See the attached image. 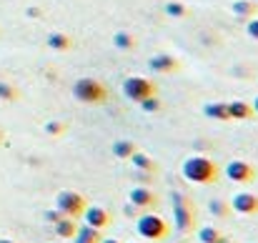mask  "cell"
<instances>
[{
    "label": "cell",
    "mask_w": 258,
    "mask_h": 243,
    "mask_svg": "<svg viewBox=\"0 0 258 243\" xmlns=\"http://www.w3.org/2000/svg\"><path fill=\"white\" fill-rule=\"evenodd\" d=\"M183 178L188 183H198V186H208V183H216L218 180V165L206 158V156H190L183 161L180 168Z\"/></svg>",
    "instance_id": "obj_1"
},
{
    "label": "cell",
    "mask_w": 258,
    "mask_h": 243,
    "mask_svg": "<svg viewBox=\"0 0 258 243\" xmlns=\"http://www.w3.org/2000/svg\"><path fill=\"white\" fill-rule=\"evenodd\" d=\"M73 98L86 103V105H100V103H105L108 90L95 78H81V81L73 83Z\"/></svg>",
    "instance_id": "obj_2"
},
{
    "label": "cell",
    "mask_w": 258,
    "mask_h": 243,
    "mask_svg": "<svg viewBox=\"0 0 258 243\" xmlns=\"http://www.w3.org/2000/svg\"><path fill=\"white\" fill-rule=\"evenodd\" d=\"M173 226L180 231V233H188V231H193V223H196V213H193V208H190V203H188V198H185V193H173Z\"/></svg>",
    "instance_id": "obj_3"
},
{
    "label": "cell",
    "mask_w": 258,
    "mask_h": 243,
    "mask_svg": "<svg viewBox=\"0 0 258 243\" xmlns=\"http://www.w3.org/2000/svg\"><path fill=\"white\" fill-rule=\"evenodd\" d=\"M136 228H138V233H141L143 238H148V241H163V238L168 236V223H166L161 216H153V213L141 216L138 223H136Z\"/></svg>",
    "instance_id": "obj_4"
},
{
    "label": "cell",
    "mask_w": 258,
    "mask_h": 243,
    "mask_svg": "<svg viewBox=\"0 0 258 243\" xmlns=\"http://www.w3.org/2000/svg\"><path fill=\"white\" fill-rule=\"evenodd\" d=\"M55 208L68 218H78L86 211V198L76 191H60L58 198H55Z\"/></svg>",
    "instance_id": "obj_5"
},
{
    "label": "cell",
    "mask_w": 258,
    "mask_h": 243,
    "mask_svg": "<svg viewBox=\"0 0 258 243\" xmlns=\"http://www.w3.org/2000/svg\"><path fill=\"white\" fill-rule=\"evenodd\" d=\"M123 95H125L128 100H136V103H141L143 98H148V95H156V83L148 81V78H141V76L125 78V83H123Z\"/></svg>",
    "instance_id": "obj_6"
},
{
    "label": "cell",
    "mask_w": 258,
    "mask_h": 243,
    "mask_svg": "<svg viewBox=\"0 0 258 243\" xmlns=\"http://www.w3.org/2000/svg\"><path fill=\"white\" fill-rule=\"evenodd\" d=\"M226 175L233 180V183H251L256 178V168L246 161H231L226 165Z\"/></svg>",
    "instance_id": "obj_7"
},
{
    "label": "cell",
    "mask_w": 258,
    "mask_h": 243,
    "mask_svg": "<svg viewBox=\"0 0 258 243\" xmlns=\"http://www.w3.org/2000/svg\"><path fill=\"white\" fill-rule=\"evenodd\" d=\"M231 208L236 211V213H243V216H253L258 213V196L253 193H236L233 196V201H231Z\"/></svg>",
    "instance_id": "obj_8"
},
{
    "label": "cell",
    "mask_w": 258,
    "mask_h": 243,
    "mask_svg": "<svg viewBox=\"0 0 258 243\" xmlns=\"http://www.w3.org/2000/svg\"><path fill=\"white\" fill-rule=\"evenodd\" d=\"M128 198H131V203H133V208H153V206L158 203V196H156L153 191H148V188H143V186H138V188H133Z\"/></svg>",
    "instance_id": "obj_9"
},
{
    "label": "cell",
    "mask_w": 258,
    "mask_h": 243,
    "mask_svg": "<svg viewBox=\"0 0 258 243\" xmlns=\"http://www.w3.org/2000/svg\"><path fill=\"white\" fill-rule=\"evenodd\" d=\"M83 216H86V223L88 226H93V228H105L108 223H110V213L105 211V208H100V206H90L83 211Z\"/></svg>",
    "instance_id": "obj_10"
},
{
    "label": "cell",
    "mask_w": 258,
    "mask_h": 243,
    "mask_svg": "<svg viewBox=\"0 0 258 243\" xmlns=\"http://www.w3.org/2000/svg\"><path fill=\"white\" fill-rule=\"evenodd\" d=\"M148 68H151L153 73H173V71H178V60H175L173 55L161 53V55H153V58L148 60Z\"/></svg>",
    "instance_id": "obj_11"
},
{
    "label": "cell",
    "mask_w": 258,
    "mask_h": 243,
    "mask_svg": "<svg viewBox=\"0 0 258 243\" xmlns=\"http://www.w3.org/2000/svg\"><path fill=\"white\" fill-rule=\"evenodd\" d=\"M203 115L211 118V120H218V123H228V120H231L226 103H206V105H203Z\"/></svg>",
    "instance_id": "obj_12"
},
{
    "label": "cell",
    "mask_w": 258,
    "mask_h": 243,
    "mask_svg": "<svg viewBox=\"0 0 258 243\" xmlns=\"http://www.w3.org/2000/svg\"><path fill=\"white\" fill-rule=\"evenodd\" d=\"M226 105H228L231 120H248V118L253 115V108H251V103H246V100H231V103H226Z\"/></svg>",
    "instance_id": "obj_13"
},
{
    "label": "cell",
    "mask_w": 258,
    "mask_h": 243,
    "mask_svg": "<svg viewBox=\"0 0 258 243\" xmlns=\"http://www.w3.org/2000/svg\"><path fill=\"white\" fill-rule=\"evenodd\" d=\"M100 231L98 228H93V226H81V228H76V236H73V243H100Z\"/></svg>",
    "instance_id": "obj_14"
},
{
    "label": "cell",
    "mask_w": 258,
    "mask_h": 243,
    "mask_svg": "<svg viewBox=\"0 0 258 243\" xmlns=\"http://www.w3.org/2000/svg\"><path fill=\"white\" fill-rule=\"evenodd\" d=\"M53 226H55L58 238H73V236H76V228H78V226H76V221H73V218H68V216H63L60 221H55Z\"/></svg>",
    "instance_id": "obj_15"
},
{
    "label": "cell",
    "mask_w": 258,
    "mask_h": 243,
    "mask_svg": "<svg viewBox=\"0 0 258 243\" xmlns=\"http://www.w3.org/2000/svg\"><path fill=\"white\" fill-rule=\"evenodd\" d=\"M133 153H136V143L133 141H125L123 138V141H115L113 143V156L115 158H131Z\"/></svg>",
    "instance_id": "obj_16"
},
{
    "label": "cell",
    "mask_w": 258,
    "mask_h": 243,
    "mask_svg": "<svg viewBox=\"0 0 258 243\" xmlns=\"http://www.w3.org/2000/svg\"><path fill=\"white\" fill-rule=\"evenodd\" d=\"M48 45H50L53 50H68V48L73 45V40H71L66 33H50V35H48Z\"/></svg>",
    "instance_id": "obj_17"
},
{
    "label": "cell",
    "mask_w": 258,
    "mask_h": 243,
    "mask_svg": "<svg viewBox=\"0 0 258 243\" xmlns=\"http://www.w3.org/2000/svg\"><path fill=\"white\" fill-rule=\"evenodd\" d=\"M113 45H115L118 50H131V48L136 45V38H133L131 33L120 30V33H115V35H113Z\"/></svg>",
    "instance_id": "obj_18"
},
{
    "label": "cell",
    "mask_w": 258,
    "mask_h": 243,
    "mask_svg": "<svg viewBox=\"0 0 258 243\" xmlns=\"http://www.w3.org/2000/svg\"><path fill=\"white\" fill-rule=\"evenodd\" d=\"M131 161H133V168H136V170H148V173H153V170H156L153 161H151L146 153H138V151H136V153L131 156Z\"/></svg>",
    "instance_id": "obj_19"
},
{
    "label": "cell",
    "mask_w": 258,
    "mask_h": 243,
    "mask_svg": "<svg viewBox=\"0 0 258 243\" xmlns=\"http://www.w3.org/2000/svg\"><path fill=\"white\" fill-rule=\"evenodd\" d=\"M253 10H256V5L248 3V0H236L233 3V15H238V18H251Z\"/></svg>",
    "instance_id": "obj_20"
},
{
    "label": "cell",
    "mask_w": 258,
    "mask_h": 243,
    "mask_svg": "<svg viewBox=\"0 0 258 243\" xmlns=\"http://www.w3.org/2000/svg\"><path fill=\"white\" fill-rule=\"evenodd\" d=\"M218 238H221V231L213 228V226H203V228L198 231V241L201 243H216Z\"/></svg>",
    "instance_id": "obj_21"
},
{
    "label": "cell",
    "mask_w": 258,
    "mask_h": 243,
    "mask_svg": "<svg viewBox=\"0 0 258 243\" xmlns=\"http://www.w3.org/2000/svg\"><path fill=\"white\" fill-rule=\"evenodd\" d=\"M208 211H211L216 218H226V216L231 213V206L223 203V201H211V203H208Z\"/></svg>",
    "instance_id": "obj_22"
},
{
    "label": "cell",
    "mask_w": 258,
    "mask_h": 243,
    "mask_svg": "<svg viewBox=\"0 0 258 243\" xmlns=\"http://www.w3.org/2000/svg\"><path fill=\"white\" fill-rule=\"evenodd\" d=\"M141 108H143L146 113H158V110H161V100H158L156 95H148V98L141 100Z\"/></svg>",
    "instance_id": "obj_23"
},
{
    "label": "cell",
    "mask_w": 258,
    "mask_h": 243,
    "mask_svg": "<svg viewBox=\"0 0 258 243\" xmlns=\"http://www.w3.org/2000/svg\"><path fill=\"white\" fill-rule=\"evenodd\" d=\"M166 13H168L171 18H183L188 10H185V5H180V3H168V5H166Z\"/></svg>",
    "instance_id": "obj_24"
},
{
    "label": "cell",
    "mask_w": 258,
    "mask_h": 243,
    "mask_svg": "<svg viewBox=\"0 0 258 243\" xmlns=\"http://www.w3.org/2000/svg\"><path fill=\"white\" fill-rule=\"evenodd\" d=\"M45 133L48 136H60L63 133V123L60 120H48L45 123Z\"/></svg>",
    "instance_id": "obj_25"
},
{
    "label": "cell",
    "mask_w": 258,
    "mask_h": 243,
    "mask_svg": "<svg viewBox=\"0 0 258 243\" xmlns=\"http://www.w3.org/2000/svg\"><path fill=\"white\" fill-rule=\"evenodd\" d=\"M15 95H18L15 88H10L8 83H0V98H3V100H13Z\"/></svg>",
    "instance_id": "obj_26"
},
{
    "label": "cell",
    "mask_w": 258,
    "mask_h": 243,
    "mask_svg": "<svg viewBox=\"0 0 258 243\" xmlns=\"http://www.w3.org/2000/svg\"><path fill=\"white\" fill-rule=\"evenodd\" d=\"M246 33H248L253 40H258V18H251V20L246 23Z\"/></svg>",
    "instance_id": "obj_27"
},
{
    "label": "cell",
    "mask_w": 258,
    "mask_h": 243,
    "mask_svg": "<svg viewBox=\"0 0 258 243\" xmlns=\"http://www.w3.org/2000/svg\"><path fill=\"white\" fill-rule=\"evenodd\" d=\"M60 218H63V213H60L58 208H53V211H45V221L55 223V221H60Z\"/></svg>",
    "instance_id": "obj_28"
},
{
    "label": "cell",
    "mask_w": 258,
    "mask_h": 243,
    "mask_svg": "<svg viewBox=\"0 0 258 243\" xmlns=\"http://www.w3.org/2000/svg\"><path fill=\"white\" fill-rule=\"evenodd\" d=\"M28 15H30V18H38L40 10H38V8H28Z\"/></svg>",
    "instance_id": "obj_29"
},
{
    "label": "cell",
    "mask_w": 258,
    "mask_h": 243,
    "mask_svg": "<svg viewBox=\"0 0 258 243\" xmlns=\"http://www.w3.org/2000/svg\"><path fill=\"white\" fill-rule=\"evenodd\" d=\"M216 243H233V241H231V238H226V236H221V238H218Z\"/></svg>",
    "instance_id": "obj_30"
},
{
    "label": "cell",
    "mask_w": 258,
    "mask_h": 243,
    "mask_svg": "<svg viewBox=\"0 0 258 243\" xmlns=\"http://www.w3.org/2000/svg\"><path fill=\"white\" fill-rule=\"evenodd\" d=\"M100 243H120V241H115V238H100Z\"/></svg>",
    "instance_id": "obj_31"
},
{
    "label": "cell",
    "mask_w": 258,
    "mask_h": 243,
    "mask_svg": "<svg viewBox=\"0 0 258 243\" xmlns=\"http://www.w3.org/2000/svg\"><path fill=\"white\" fill-rule=\"evenodd\" d=\"M251 108H253V110H256V113H258V95H256V98H253V105H251Z\"/></svg>",
    "instance_id": "obj_32"
},
{
    "label": "cell",
    "mask_w": 258,
    "mask_h": 243,
    "mask_svg": "<svg viewBox=\"0 0 258 243\" xmlns=\"http://www.w3.org/2000/svg\"><path fill=\"white\" fill-rule=\"evenodd\" d=\"M0 243H13V241H8V238H0Z\"/></svg>",
    "instance_id": "obj_33"
}]
</instances>
